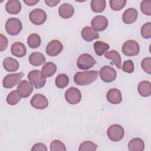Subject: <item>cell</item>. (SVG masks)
<instances>
[{
	"label": "cell",
	"mask_w": 151,
	"mask_h": 151,
	"mask_svg": "<svg viewBox=\"0 0 151 151\" xmlns=\"http://www.w3.org/2000/svg\"><path fill=\"white\" fill-rule=\"evenodd\" d=\"M100 77L101 79L106 83H111L113 81L116 77V71L111 66L105 65L100 70Z\"/></svg>",
	"instance_id": "10"
},
{
	"label": "cell",
	"mask_w": 151,
	"mask_h": 151,
	"mask_svg": "<svg viewBox=\"0 0 151 151\" xmlns=\"http://www.w3.org/2000/svg\"><path fill=\"white\" fill-rule=\"evenodd\" d=\"M97 145L91 141H84L79 146L78 151H94L97 149Z\"/></svg>",
	"instance_id": "32"
},
{
	"label": "cell",
	"mask_w": 151,
	"mask_h": 151,
	"mask_svg": "<svg viewBox=\"0 0 151 151\" xmlns=\"http://www.w3.org/2000/svg\"><path fill=\"white\" fill-rule=\"evenodd\" d=\"M93 47L96 54L99 56L103 55L110 48L108 44L100 41H96L93 44Z\"/></svg>",
	"instance_id": "27"
},
{
	"label": "cell",
	"mask_w": 151,
	"mask_h": 151,
	"mask_svg": "<svg viewBox=\"0 0 151 151\" xmlns=\"http://www.w3.org/2000/svg\"><path fill=\"white\" fill-rule=\"evenodd\" d=\"M63 49L62 43L57 40H53L51 41L47 45L45 52L49 56L55 57L58 55Z\"/></svg>",
	"instance_id": "11"
},
{
	"label": "cell",
	"mask_w": 151,
	"mask_h": 151,
	"mask_svg": "<svg viewBox=\"0 0 151 151\" xmlns=\"http://www.w3.org/2000/svg\"><path fill=\"white\" fill-rule=\"evenodd\" d=\"M91 25L96 31H103L108 26V20L104 16L97 15L92 19Z\"/></svg>",
	"instance_id": "14"
},
{
	"label": "cell",
	"mask_w": 151,
	"mask_h": 151,
	"mask_svg": "<svg viewBox=\"0 0 151 151\" xmlns=\"http://www.w3.org/2000/svg\"><path fill=\"white\" fill-rule=\"evenodd\" d=\"M17 90L21 97L27 98L33 91V84L31 82L24 80L18 84Z\"/></svg>",
	"instance_id": "13"
},
{
	"label": "cell",
	"mask_w": 151,
	"mask_h": 151,
	"mask_svg": "<svg viewBox=\"0 0 151 151\" xmlns=\"http://www.w3.org/2000/svg\"><path fill=\"white\" fill-rule=\"evenodd\" d=\"M45 2L47 4V5L50 7H54L60 2V1L59 0H45Z\"/></svg>",
	"instance_id": "41"
},
{
	"label": "cell",
	"mask_w": 151,
	"mask_h": 151,
	"mask_svg": "<svg viewBox=\"0 0 151 151\" xmlns=\"http://www.w3.org/2000/svg\"><path fill=\"white\" fill-rule=\"evenodd\" d=\"M141 35L143 38L149 39L151 37V22H148L145 23L141 28Z\"/></svg>",
	"instance_id": "35"
},
{
	"label": "cell",
	"mask_w": 151,
	"mask_h": 151,
	"mask_svg": "<svg viewBox=\"0 0 151 151\" xmlns=\"http://www.w3.org/2000/svg\"><path fill=\"white\" fill-rule=\"evenodd\" d=\"M145 149V143L140 138H133L128 143L129 151H143Z\"/></svg>",
	"instance_id": "24"
},
{
	"label": "cell",
	"mask_w": 151,
	"mask_h": 151,
	"mask_svg": "<svg viewBox=\"0 0 151 151\" xmlns=\"http://www.w3.org/2000/svg\"><path fill=\"white\" fill-rule=\"evenodd\" d=\"M41 40L40 36L38 34L33 33L30 34L27 39V43L31 48H37L40 45Z\"/></svg>",
	"instance_id": "28"
},
{
	"label": "cell",
	"mask_w": 151,
	"mask_h": 151,
	"mask_svg": "<svg viewBox=\"0 0 151 151\" xmlns=\"http://www.w3.org/2000/svg\"><path fill=\"white\" fill-rule=\"evenodd\" d=\"M96 64L94 58L89 54L84 53L79 56L77 60V66L80 70H88Z\"/></svg>",
	"instance_id": "5"
},
{
	"label": "cell",
	"mask_w": 151,
	"mask_h": 151,
	"mask_svg": "<svg viewBox=\"0 0 151 151\" xmlns=\"http://www.w3.org/2000/svg\"><path fill=\"white\" fill-rule=\"evenodd\" d=\"M24 76L22 73H18L7 74L3 79L2 84L4 87L6 88H11L19 84Z\"/></svg>",
	"instance_id": "7"
},
{
	"label": "cell",
	"mask_w": 151,
	"mask_h": 151,
	"mask_svg": "<svg viewBox=\"0 0 151 151\" xmlns=\"http://www.w3.org/2000/svg\"><path fill=\"white\" fill-rule=\"evenodd\" d=\"M24 3H25L27 5L32 6V5H35L36 4H37V3L39 2V1H38V0H37V1L28 0V1H24Z\"/></svg>",
	"instance_id": "42"
},
{
	"label": "cell",
	"mask_w": 151,
	"mask_h": 151,
	"mask_svg": "<svg viewBox=\"0 0 151 151\" xmlns=\"http://www.w3.org/2000/svg\"><path fill=\"white\" fill-rule=\"evenodd\" d=\"M141 67L143 71L146 73L150 74L151 73V58L146 57L143 59L141 62Z\"/></svg>",
	"instance_id": "37"
},
{
	"label": "cell",
	"mask_w": 151,
	"mask_h": 151,
	"mask_svg": "<svg viewBox=\"0 0 151 151\" xmlns=\"http://www.w3.org/2000/svg\"><path fill=\"white\" fill-rule=\"evenodd\" d=\"M140 50L139 44L134 40H129L126 41L123 45L122 51L127 56H135L138 55Z\"/></svg>",
	"instance_id": "6"
},
{
	"label": "cell",
	"mask_w": 151,
	"mask_h": 151,
	"mask_svg": "<svg viewBox=\"0 0 151 151\" xmlns=\"http://www.w3.org/2000/svg\"><path fill=\"white\" fill-rule=\"evenodd\" d=\"M65 145L59 140H54L50 143V150L51 151H65Z\"/></svg>",
	"instance_id": "33"
},
{
	"label": "cell",
	"mask_w": 151,
	"mask_h": 151,
	"mask_svg": "<svg viewBox=\"0 0 151 151\" xmlns=\"http://www.w3.org/2000/svg\"><path fill=\"white\" fill-rule=\"evenodd\" d=\"M29 19L31 22L37 25H40L44 24L47 20L46 12L40 9L36 8L33 9L29 15Z\"/></svg>",
	"instance_id": "8"
},
{
	"label": "cell",
	"mask_w": 151,
	"mask_h": 151,
	"mask_svg": "<svg viewBox=\"0 0 151 151\" xmlns=\"http://www.w3.org/2000/svg\"><path fill=\"white\" fill-rule=\"evenodd\" d=\"M81 34L83 39L87 42L92 41L99 38V33L92 27L89 26L84 27L81 31Z\"/></svg>",
	"instance_id": "16"
},
{
	"label": "cell",
	"mask_w": 151,
	"mask_h": 151,
	"mask_svg": "<svg viewBox=\"0 0 151 151\" xmlns=\"http://www.w3.org/2000/svg\"><path fill=\"white\" fill-rule=\"evenodd\" d=\"M137 16V10L133 8H129L123 14L122 19L125 24H131L136 21Z\"/></svg>",
	"instance_id": "17"
},
{
	"label": "cell",
	"mask_w": 151,
	"mask_h": 151,
	"mask_svg": "<svg viewBox=\"0 0 151 151\" xmlns=\"http://www.w3.org/2000/svg\"><path fill=\"white\" fill-rule=\"evenodd\" d=\"M106 97L108 101L113 104H117L122 102V96L120 91L117 88H110L107 92Z\"/></svg>",
	"instance_id": "15"
},
{
	"label": "cell",
	"mask_w": 151,
	"mask_h": 151,
	"mask_svg": "<svg viewBox=\"0 0 151 151\" xmlns=\"http://www.w3.org/2000/svg\"><path fill=\"white\" fill-rule=\"evenodd\" d=\"M3 66L6 71L13 72L19 68V65L17 60L12 57H6L3 61Z\"/></svg>",
	"instance_id": "22"
},
{
	"label": "cell",
	"mask_w": 151,
	"mask_h": 151,
	"mask_svg": "<svg viewBox=\"0 0 151 151\" xmlns=\"http://www.w3.org/2000/svg\"><path fill=\"white\" fill-rule=\"evenodd\" d=\"M27 77L37 89L43 87L46 83V78L44 77L42 75L41 72L38 70L31 71L28 73Z\"/></svg>",
	"instance_id": "4"
},
{
	"label": "cell",
	"mask_w": 151,
	"mask_h": 151,
	"mask_svg": "<svg viewBox=\"0 0 151 151\" xmlns=\"http://www.w3.org/2000/svg\"><path fill=\"white\" fill-rule=\"evenodd\" d=\"M69 83V78L65 74H60L57 76L55 80L56 86L59 88H64L66 87Z\"/></svg>",
	"instance_id": "30"
},
{
	"label": "cell",
	"mask_w": 151,
	"mask_h": 151,
	"mask_svg": "<svg viewBox=\"0 0 151 151\" xmlns=\"http://www.w3.org/2000/svg\"><path fill=\"white\" fill-rule=\"evenodd\" d=\"M11 51L12 54L17 57H22L27 53L25 45L21 42H16L12 44L11 47Z\"/></svg>",
	"instance_id": "19"
},
{
	"label": "cell",
	"mask_w": 151,
	"mask_h": 151,
	"mask_svg": "<svg viewBox=\"0 0 151 151\" xmlns=\"http://www.w3.org/2000/svg\"><path fill=\"white\" fill-rule=\"evenodd\" d=\"M111 8L114 11H120L123 8L126 4V0H110L109 1Z\"/></svg>",
	"instance_id": "34"
},
{
	"label": "cell",
	"mask_w": 151,
	"mask_h": 151,
	"mask_svg": "<svg viewBox=\"0 0 151 151\" xmlns=\"http://www.w3.org/2000/svg\"><path fill=\"white\" fill-rule=\"evenodd\" d=\"M46 61L45 56L40 52H34L29 57V62L33 66L38 67L42 65Z\"/></svg>",
	"instance_id": "21"
},
{
	"label": "cell",
	"mask_w": 151,
	"mask_h": 151,
	"mask_svg": "<svg viewBox=\"0 0 151 151\" xmlns=\"http://www.w3.org/2000/svg\"><path fill=\"white\" fill-rule=\"evenodd\" d=\"M137 91L139 94L143 97H149L151 94V83L149 81H140L137 86Z\"/></svg>",
	"instance_id": "23"
},
{
	"label": "cell",
	"mask_w": 151,
	"mask_h": 151,
	"mask_svg": "<svg viewBox=\"0 0 151 151\" xmlns=\"http://www.w3.org/2000/svg\"><path fill=\"white\" fill-rule=\"evenodd\" d=\"M30 104L32 107L36 109L42 110L48 106V101L45 96L36 94L31 99Z\"/></svg>",
	"instance_id": "12"
},
{
	"label": "cell",
	"mask_w": 151,
	"mask_h": 151,
	"mask_svg": "<svg viewBox=\"0 0 151 151\" xmlns=\"http://www.w3.org/2000/svg\"><path fill=\"white\" fill-rule=\"evenodd\" d=\"M8 39L3 34H0V51H3L7 48L8 46Z\"/></svg>",
	"instance_id": "39"
},
{
	"label": "cell",
	"mask_w": 151,
	"mask_h": 151,
	"mask_svg": "<svg viewBox=\"0 0 151 151\" xmlns=\"http://www.w3.org/2000/svg\"><path fill=\"white\" fill-rule=\"evenodd\" d=\"M108 137L113 142L121 140L124 135V130L122 126L119 124H114L111 125L107 130Z\"/></svg>",
	"instance_id": "2"
},
{
	"label": "cell",
	"mask_w": 151,
	"mask_h": 151,
	"mask_svg": "<svg viewBox=\"0 0 151 151\" xmlns=\"http://www.w3.org/2000/svg\"><path fill=\"white\" fill-rule=\"evenodd\" d=\"M22 29L21 21L17 18H9L5 24V29L11 35H18Z\"/></svg>",
	"instance_id": "3"
},
{
	"label": "cell",
	"mask_w": 151,
	"mask_h": 151,
	"mask_svg": "<svg viewBox=\"0 0 151 151\" xmlns=\"http://www.w3.org/2000/svg\"><path fill=\"white\" fill-rule=\"evenodd\" d=\"M97 71H85L77 72L74 76V81L77 85L86 86L94 82L98 77Z\"/></svg>",
	"instance_id": "1"
},
{
	"label": "cell",
	"mask_w": 151,
	"mask_h": 151,
	"mask_svg": "<svg viewBox=\"0 0 151 151\" xmlns=\"http://www.w3.org/2000/svg\"><path fill=\"white\" fill-rule=\"evenodd\" d=\"M134 64L131 60H126L123 63L122 70L127 73H132L134 71Z\"/></svg>",
	"instance_id": "38"
},
{
	"label": "cell",
	"mask_w": 151,
	"mask_h": 151,
	"mask_svg": "<svg viewBox=\"0 0 151 151\" xmlns=\"http://www.w3.org/2000/svg\"><path fill=\"white\" fill-rule=\"evenodd\" d=\"M5 9L9 14H18L21 9V4L18 0H9L5 5Z\"/></svg>",
	"instance_id": "20"
},
{
	"label": "cell",
	"mask_w": 151,
	"mask_h": 151,
	"mask_svg": "<svg viewBox=\"0 0 151 151\" xmlns=\"http://www.w3.org/2000/svg\"><path fill=\"white\" fill-rule=\"evenodd\" d=\"M140 10L144 14L150 16L151 15V1L147 0L142 1Z\"/></svg>",
	"instance_id": "36"
},
{
	"label": "cell",
	"mask_w": 151,
	"mask_h": 151,
	"mask_svg": "<svg viewBox=\"0 0 151 151\" xmlns=\"http://www.w3.org/2000/svg\"><path fill=\"white\" fill-rule=\"evenodd\" d=\"M106 8L105 0H93L91 2V10L96 13L103 12Z\"/></svg>",
	"instance_id": "29"
},
{
	"label": "cell",
	"mask_w": 151,
	"mask_h": 151,
	"mask_svg": "<svg viewBox=\"0 0 151 151\" xmlns=\"http://www.w3.org/2000/svg\"><path fill=\"white\" fill-rule=\"evenodd\" d=\"M21 99V96L19 94L17 90H13L10 92L6 97V102L11 106L16 105Z\"/></svg>",
	"instance_id": "31"
},
{
	"label": "cell",
	"mask_w": 151,
	"mask_h": 151,
	"mask_svg": "<svg viewBox=\"0 0 151 151\" xmlns=\"http://www.w3.org/2000/svg\"><path fill=\"white\" fill-rule=\"evenodd\" d=\"M37 150H41V151H47V147H46L45 145L41 143H38L35 144L32 149L31 151H37Z\"/></svg>",
	"instance_id": "40"
},
{
	"label": "cell",
	"mask_w": 151,
	"mask_h": 151,
	"mask_svg": "<svg viewBox=\"0 0 151 151\" xmlns=\"http://www.w3.org/2000/svg\"><path fill=\"white\" fill-rule=\"evenodd\" d=\"M57 71V66L52 62H48L41 68L42 75L47 78L53 76Z\"/></svg>",
	"instance_id": "26"
},
{
	"label": "cell",
	"mask_w": 151,
	"mask_h": 151,
	"mask_svg": "<svg viewBox=\"0 0 151 151\" xmlns=\"http://www.w3.org/2000/svg\"><path fill=\"white\" fill-rule=\"evenodd\" d=\"M65 99L69 104L72 105L77 104L81 101V92L77 88L71 87L65 91Z\"/></svg>",
	"instance_id": "9"
},
{
	"label": "cell",
	"mask_w": 151,
	"mask_h": 151,
	"mask_svg": "<svg viewBox=\"0 0 151 151\" xmlns=\"http://www.w3.org/2000/svg\"><path fill=\"white\" fill-rule=\"evenodd\" d=\"M104 57L109 59L113 61L114 64L116 67L120 69L122 67V59L119 53L116 50H111L104 53Z\"/></svg>",
	"instance_id": "25"
},
{
	"label": "cell",
	"mask_w": 151,
	"mask_h": 151,
	"mask_svg": "<svg viewBox=\"0 0 151 151\" xmlns=\"http://www.w3.org/2000/svg\"><path fill=\"white\" fill-rule=\"evenodd\" d=\"M74 13V7L70 4L64 3L60 5L58 9L59 15L64 19L71 18Z\"/></svg>",
	"instance_id": "18"
}]
</instances>
